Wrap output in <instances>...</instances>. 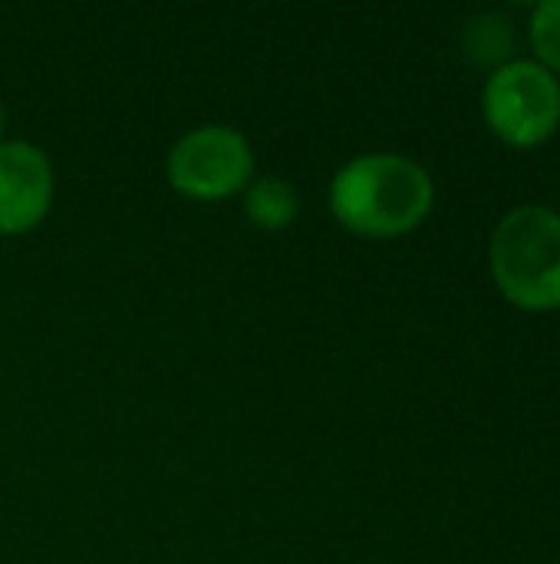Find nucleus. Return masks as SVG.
I'll use <instances>...</instances> for the list:
<instances>
[{"label":"nucleus","instance_id":"1","mask_svg":"<svg viewBox=\"0 0 560 564\" xmlns=\"http://www.w3.org/2000/svg\"><path fill=\"white\" fill-rule=\"evenodd\" d=\"M432 175L409 155L366 152L337 169L330 208L340 225L366 238H396L432 212Z\"/></svg>","mask_w":560,"mask_h":564},{"label":"nucleus","instance_id":"2","mask_svg":"<svg viewBox=\"0 0 560 564\" xmlns=\"http://www.w3.org/2000/svg\"><path fill=\"white\" fill-rule=\"evenodd\" d=\"M492 278L525 311L560 307V212L545 205L512 208L492 235Z\"/></svg>","mask_w":560,"mask_h":564},{"label":"nucleus","instance_id":"3","mask_svg":"<svg viewBox=\"0 0 560 564\" xmlns=\"http://www.w3.org/2000/svg\"><path fill=\"white\" fill-rule=\"evenodd\" d=\"M482 116L508 145L528 149L560 129V83L538 59L515 56L495 66L482 86Z\"/></svg>","mask_w":560,"mask_h":564},{"label":"nucleus","instance_id":"4","mask_svg":"<svg viewBox=\"0 0 560 564\" xmlns=\"http://www.w3.org/2000/svg\"><path fill=\"white\" fill-rule=\"evenodd\" d=\"M168 182L188 198H224L241 192L254 172V152L244 132L205 122L178 135L165 159Z\"/></svg>","mask_w":560,"mask_h":564},{"label":"nucleus","instance_id":"5","mask_svg":"<svg viewBox=\"0 0 560 564\" xmlns=\"http://www.w3.org/2000/svg\"><path fill=\"white\" fill-rule=\"evenodd\" d=\"M53 202V165L26 139H0V231L20 235L43 221Z\"/></svg>","mask_w":560,"mask_h":564},{"label":"nucleus","instance_id":"6","mask_svg":"<svg viewBox=\"0 0 560 564\" xmlns=\"http://www.w3.org/2000/svg\"><path fill=\"white\" fill-rule=\"evenodd\" d=\"M297 208H300L297 192L281 175H261L244 185V212L264 231H277L290 225L297 218Z\"/></svg>","mask_w":560,"mask_h":564},{"label":"nucleus","instance_id":"7","mask_svg":"<svg viewBox=\"0 0 560 564\" xmlns=\"http://www.w3.org/2000/svg\"><path fill=\"white\" fill-rule=\"evenodd\" d=\"M465 46L469 53L479 59V63H492V66H502L508 59H515V33H512V23L495 17V13H485L479 20H472L469 33H465Z\"/></svg>","mask_w":560,"mask_h":564},{"label":"nucleus","instance_id":"8","mask_svg":"<svg viewBox=\"0 0 560 564\" xmlns=\"http://www.w3.org/2000/svg\"><path fill=\"white\" fill-rule=\"evenodd\" d=\"M531 46L538 63L551 73H560V0H545L531 10Z\"/></svg>","mask_w":560,"mask_h":564},{"label":"nucleus","instance_id":"9","mask_svg":"<svg viewBox=\"0 0 560 564\" xmlns=\"http://www.w3.org/2000/svg\"><path fill=\"white\" fill-rule=\"evenodd\" d=\"M0 132H3V106H0Z\"/></svg>","mask_w":560,"mask_h":564}]
</instances>
